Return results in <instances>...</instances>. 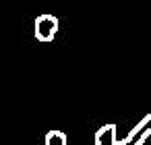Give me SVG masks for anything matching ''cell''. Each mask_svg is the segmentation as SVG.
<instances>
[{
	"label": "cell",
	"mask_w": 151,
	"mask_h": 145,
	"mask_svg": "<svg viewBox=\"0 0 151 145\" xmlns=\"http://www.w3.org/2000/svg\"><path fill=\"white\" fill-rule=\"evenodd\" d=\"M151 137V114H147L122 141H116V124H104L95 133V145H145Z\"/></svg>",
	"instance_id": "cell-1"
},
{
	"label": "cell",
	"mask_w": 151,
	"mask_h": 145,
	"mask_svg": "<svg viewBox=\"0 0 151 145\" xmlns=\"http://www.w3.org/2000/svg\"><path fill=\"white\" fill-rule=\"evenodd\" d=\"M33 31H35L37 42H44V44L52 42L58 31V19L54 15H40L33 23Z\"/></svg>",
	"instance_id": "cell-2"
},
{
	"label": "cell",
	"mask_w": 151,
	"mask_h": 145,
	"mask_svg": "<svg viewBox=\"0 0 151 145\" xmlns=\"http://www.w3.org/2000/svg\"><path fill=\"white\" fill-rule=\"evenodd\" d=\"M44 145H66V135L62 131H48Z\"/></svg>",
	"instance_id": "cell-3"
}]
</instances>
